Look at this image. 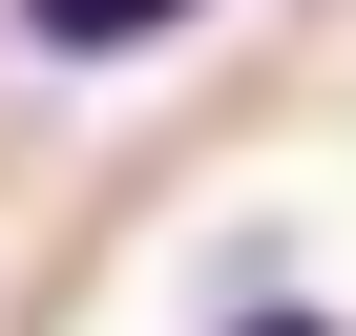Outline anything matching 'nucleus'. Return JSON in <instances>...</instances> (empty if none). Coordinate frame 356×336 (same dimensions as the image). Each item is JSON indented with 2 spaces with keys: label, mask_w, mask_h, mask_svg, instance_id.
<instances>
[{
  "label": "nucleus",
  "mask_w": 356,
  "mask_h": 336,
  "mask_svg": "<svg viewBox=\"0 0 356 336\" xmlns=\"http://www.w3.org/2000/svg\"><path fill=\"white\" fill-rule=\"evenodd\" d=\"M210 0H22V43L42 63H147V43H189Z\"/></svg>",
  "instance_id": "obj_1"
},
{
  "label": "nucleus",
  "mask_w": 356,
  "mask_h": 336,
  "mask_svg": "<svg viewBox=\"0 0 356 336\" xmlns=\"http://www.w3.org/2000/svg\"><path fill=\"white\" fill-rule=\"evenodd\" d=\"M231 336H335V315H314V294H252V315H231Z\"/></svg>",
  "instance_id": "obj_2"
}]
</instances>
